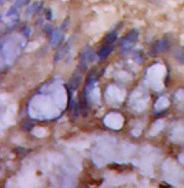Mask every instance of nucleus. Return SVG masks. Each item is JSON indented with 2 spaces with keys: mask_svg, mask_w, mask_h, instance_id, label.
Returning <instances> with one entry per match:
<instances>
[{
  "mask_svg": "<svg viewBox=\"0 0 184 188\" xmlns=\"http://www.w3.org/2000/svg\"><path fill=\"white\" fill-rule=\"evenodd\" d=\"M81 80V76L80 75H76L73 76V78L70 81V88L72 90H76L78 88V86L79 85V82Z\"/></svg>",
  "mask_w": 184,
  "mask_h": 188,
  "instance_id": "obj_6",
  "label": "nucleus"
},
{
  "mask_svg": "<svg viewBox=\"0 0 184 188\" xmlns=\"http://www.w3.org/2000/svg\"><path fill=\"white\" fill-rule=\"evenodd\" d=\"M137 36H138V31H135V29H132V31H130L126 35H124L123 37L121 39L120 44L123 47L129 46L130 44H132L134 41L137 39Z\"/></svg>",
  "mask_w": 184,
  "mask_h": 188,
  "instance_id": "obj_2",
  "label": "nucleus"
},
{
  "mask_svg": "<svg viewBox=\"0 0 184 188\" xmlns=\"http://www.w3.org/2000/svg\"><path fill=\"white\" fill-rule=\"evenodd\" d=\"M18 15H19V12H18V8L17 7H11L8 11L6 12V16H7V18H9V19H11V20H15V19H17V17H18Z\"/></svg>",
  "mask_w": 184,
  "mask_h": 188,
  "instance_id": "obj_8",
  "label": "nucleus"
},
{
  "mask_svg": "<svg viewBox=\"0 0 184 188\" xmlns=\"http://www.w3.org/2000/svg\"><path fill=\"white\" fill-rule=\"evenodd\" d=\"M178 61H179V63L184 64V54H182V56H180L179 58H178Z\"/></svg>",
  "mask_w": 184,
  "mask_h": 188,
  "instance_id": "obj_12",
  "label": "nucleus"
},
{
  "mask_svg": "<svg viewBox=\"0 0 184 188\" xmlns=\"http://www.w3.org/2000/svg\"><path fill=\"white\" fill-rule=\"evenodd\" d=\"M69 107H70L69 115H70V119H71V121L76 120V118H78V115H79V106H78V104L74 100L71 101V99H70Z\"/></svg>",
  "mask_w": 184,
  "mask_h": 188,
  "instance_id": "obj_3",
  "label": "nucleus"
},
{
  "mask_svg": "<svg viewBox=\"0 0 184 188\" xmlns=\"http://www.w3.org/2000/svg\"><path fill=\"white\" fill-rule=\"evenodd\" d=\"M118 39V33H116V31H113V33H110L108 34V35L106 36L105 38V43L106 44H113L115 41Z\"/></svg>",
  "mask_w": 184,
  "mask_h": 188,
  "instance_id": "obj_10",
  "label": "nucleus"
},
{
  "mask_svg": "<svg viewBox=\"0 0 184 188\" xmlns=\"http://www.w3.org/2000/svg\"><path fill=\"white\" fill-rule=\"evenodd\" d=\"M31 0H15V7H17L18 9L22 8V7L26 6V5H28L29 2H31Z\"/></svg>",
  "mask_w": 184,
  "mask_h": 188,
  "instance_id": "obj_11",
  "label": "nucleus"
},
{
  "mask_svg": "<svg viewBox=\"0 0 184 188\" xmlns=\"http://www.w3.org/2000/svg\"><path fill=\"white\" fill-rule=\"evenodd\" d=\"M79 108H80V112L82 114L83 117H86L88 115V101H87V97H86V94L83 93L82 95L80 96V99H79Z\"/></svg>",
  "mask_w": 184,
  "mask_h": 188,
  "instance_id": "obj_4",
  "label": "nucleus"
},
{
  "mask_svg": "<svg viewBox=\"0 0 184 188\" xmlns=\"http://www.w3.org/2000/svg\"><path fill=\"white\" fill-rule=\"evenodd\" d=\"M61 36H62V31L60 29H56L55 31L52 34V40H51V43L53 46H55L57 43L59 42V40L61 39Z\"/></svg>",
  "mask_w": 184,
  "mask_h": 188,
  "instance_id": "obj_9",
  "label": "nucleus"
},
{
  "mask_svg": "<svg viewBox=\"0 0 184 188\" xmlns=\"http://www.w3.org/2000/svg\"><path fill=\"white\" fill-rule=\"evenodd\" d=\"M112 49H113V47H112L110 44H106V45H104L100 50H99L98 57L100 59H106L107 57L109 56V54L111 53Z\"/></svg>",
  "mask_w": 184,
  "mask_h": 188,
  "instance_id": "obj_5",
  "label": "nucleus"
},
{
  "mask_svg": "<svg viewBox=\"0 0 184 188\" xmlns=\"http://www.w3.org/2000/svg\"><path fill=\"white\" fill-rule=\"evenodd\" d=\"M170 47V39L168 38H162L159 39V40L155 41L153 43L152 47L150 49V53L152 54L153 56H156L158 54L164 53V52L168 51Z\"/></svg>",
  "mask_w": 184,
  "mask_h": 188,
  "instance_id": "obj_1",
  "label": "nucleus"
},
{
  "mask_svg": "<svg viewBox=\"0 0 184 188\" xmlns=\"http://www.w3.org/2000/svg\"><path fill=\"white\" fill-rule=\"evenodd\" d=\"M47 16H46V18H47V20H51L52 19V17H51V11L49 10L48 12H47Z\"/></svg>",
  "mask_w": 184,
  "mask_h": 188,
  "instance_id": "obj_13",
  "label": "nucleus"
},
{
  "mask_svg": "<svg viewBox=\"0 0 184 188\" xmlns=\"http://www.w3.org/2000/svg\"><path fill=\"white\" fill-rule=\"evenodd\" d=\"M5 1H13V0H1V4H4Z\"/></svg>",
  "mask_w": 184,
  "mask_h": 188,
  "instance_id": "obj_14",
  "label": "nucleus"
},
{
  "mask_svg": "<svg viewBox=\"0 0 184 188\" xmlns=\"http://www.w3.org/2000/svg\"><path fill=\"white\" fill-rule=\"evenodd\" d=\"M41 6H42V4H41V2H39V1H36V2H34V3H32L31 6L28 9V14L29 15L35 14L36 12H38L39 10L41 9Z\"/></svg>",
  "mask_w": 184,
  "mask_h": 188,
  "instance_id": "obj_7",
  "label": "nucleus"
}]
</instances>
